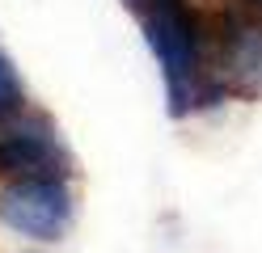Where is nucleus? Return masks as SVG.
Instances as JSON below:
<instances>
[{"mask_svg": "<svg viewBox=\"0 0 262 253\" xmlns=\"http://www.w3.org/2000/svg\"><path fill=\"white\" fill-rule=\"evenodd\" d=\"M245 5H250V9H258V13H262V0H245Z\"/></svg>", "mask_w": 262, "mask_h": 253, "instance_id": "nucleus-7", "label": "nucleus"}, {"mask_svg": "<svg viewBox=\"0 0 262 253\" xmlns=\"http://www.w3.org/2000/svg\"><path fill=\"white\" fill-rule=\"evenodd\" d=\"M211 72L233 89V97H262V13L245 0L220 9L211 21Z\"/></svg>", "mask_w": 262, "mask_h": 253, "instance_id": "nucleus-3", "label": "nucleus"}, {"mask_svg": "<svg viewBox=\"0 0 262 253\" xmlns=\"http://www.w3.org/2000/svg\"><path fill=\"white\" fill-rule=\"evenodd\" d=\"M72 177H13L0 186V224L21 241L55 245L76 219Z\"/></svg>", "mask_w": 262, "mask_h": 253, "instance_id": "nucleus-2", "label": "nucleus"}, {"mask_svg": "<svg viewBox=\"0 0 262 253\" xmlns=\"http://www.w3.org/2000/svg\"><path fill=\"white\" fill-rule=\"evenodd\" d=\"M123 5H127V9H131V13H136V17H140V13H144V9H148V0H123Z\"/></svg>", "mask_w": 262, "mask_h": 253, "instance_id": "nucleus-6", "label": "nucleus"}, {"mask_svg": "<svg viewBox=\"0 0 262 253\" xmlns=\"http://www.w3.org/2000/svg\"><path fill=\"white\" fill-rule=\"evenodd\" d=\"M26 110V84H21V72L17 63L9 59V51H0V123L13 114Z\"/></svg>", "mask_w": 262, "mask_h": 253, "instance_id": "nucleus-5", "label": "nucleus"}, {"mask_svg": "<svg viewBox=\"0 0 262 253\" xmlns=\"http://www.w3.org/2000/svg\"><path fill=\"white\" fill-rule=\"evenodd\" d=\"M0 177H72V152L47 114L26 106L0 123Z\"/></svg>", "mask_w": 262, "mask_h": 253, "instance_id": "nucleus-4", "label": "nucleus"}, {"mask_svg": "<svg viewBox=\"0 0 262 253\" xmlns=\"http://www.w3.org/2000/svg\"><path fill=\"white\" fill-rule=\"evenodd\" d=\"M140 26L165 80L169 118L199 114V89L211 72V30L203 17L190 9V0H148Z\"/></svg>", "mask_w": 262, "mask_h": 253, "instance_id": "nucleus-1", "label": "nucleus"}]
</instances>
